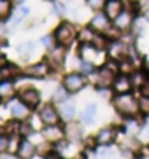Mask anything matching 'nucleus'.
I'll return each instance as SVG.
<instances>
[{"instance_id": "obj_41", "label": "nucleus", "mask_w": 149, "mask_h": 159, "mask_svg": "<svg viewBox=\"0 0 149 159\" xmlns=\"http://www.w3.org/2000/svg\"><path fill=\"white\" fill-rule=\"evenodd\" d=\"M0 75H2V74H0Z\"/></svg>"}, {"instance_id": "obj_35", "label": "nucleus", "mask_w": 149, "mask_h": 159, "mask_svg": "<svg viewBox=\"0 0 149 159\" xmlns=\"http://www.w3.org/2000/svg\"><path fill=\"white\" fill-rule=\"evenodd\" d=\"M139 91H140V94H142V96H149V79L144 80V82L140 84Z\"/></svg>"}, {"instance_id": "obj_32", "label": "nucleus", "mask_w": 149, "mask_h": 159, "mask_svg": "<svg viewBox=\"0 0 149 159\" xmlns=\"http://www.w3.org/2000/svg\"><path fill=\"white\" fill-rule=\"evenodd\" d=\"M86 4H88L89 9L100 11V9H103V5H105V0H86Z\"/></svg>"}, {"instance_id": "obj_15", "label": "nucleus", "mask_w": 149, "mask_h": 159, "mask_svg": "<svg viewBox=\"0 0 149 159\" xmlns=\"http://www.w3.org/2000/svg\"><path fill=\"white\" fill-rule=\"evenodd\" d=\"M18 156L19 159H32L35 156V147H33L32 142L26 140V138H21L18 145Z\"/></svg>"}, {"instance_id": "obj_31", "label": "nucleus", "mask_w": 149, "mask_h": 159, "mask_svg": "<svg viewBox=\"0 0 149 159\" xmlns=\"http://www.w3.org/2000/svg\"><path fill=\"white\" fill-rule=\"evenodd\" d=\"M139 138H140L142 142H149V121L142 122L140 131H139Z\"/></svg>"}, {"instance_id": "obj_20", "label": "nucleus", "mask_w": 149, "mask_h": 159, "mask_svg": "<svg viewBox=\"0 0 149 159\" xmlns=\"http://www.w3.org/2000/svg\"><path fill=\"white\" fill-rule=\"evenodd\" d=\"M49 60L53 61V63H63V60H65V46H58V47H53L51 49V56H49Z\"/></svg>"}, {"instance_id": "obj_40", "label": "nucleus", "mask_w": 149, "mask_h": 159, "mask_svg": "<svg viewBox=\"0 0 149 159\" xmlns=\"http://www.w3.org/2000/svg\"><path fill=\"white\" fill-rule=\"evenodd\" d=\"M2 60H4V58H2V54H0V63H2Z\"/></svg>"}, {"instance_id": "obj_38", "label": "nucleus", "mask_w": 149, "mask_h": 159, "mask_svg": "<svg viewBox=\"0 0 149 159\" xmlns=\"http://www.w3.org/2000/svg\"><path fill=\"white\" fill-rule=\"evenodd\" d=\"M2 159H16V157H11V156H7V157H2Z\"/></svg>"}, {"instance_id": "obj_25", "label": "nucleus", "mask_w": 149, "mask_h": 159, "mask_svg": "<svg viewBox=\"0 0 149 159\" xmlns=\"http://www.w3.org/2000/svg\"><path fill=\"white\" fill-rule=\"evenodd\" d=\"M95 37H97V32H95L91 26H89V28H84V30H81V32H79V40H81V42H93Z\"/></svg>"}, {"instance_id": "obj_7", "label": "nucleus", "mask_w": 149, "mask_h": 159, "mask_svg": "<svg viewBox=\"0 0 149 159\" xmlns=\"http://www.w3.org/2000/svg\"><path fill=\"white\" fill-rule=\"evenodd\" d=\"M133 21H135V12L132 9H125L121 14L112 21V25H114V28H118L119 32H126V30L132 28Z\"/></svg>"}, {"instance_id": "obj_14", "label": "nucleus", "mask_w": 149, "mask_h": 159, "mask_svg": "<svg viewBox=\"0 0 149 159\" xmlns=\"http://www.w3.org/2000/svg\"><path fill=\"white\" fill-rule=\"evenodd\" d=\"M49 74V63L47 61H39L35 65L28 66L26 68V75L28 77H37V79H42Z\"/></svg>"}, {"instance_id": "obj_17", "label": "nucleus", "mask_w": 149, "mask_h": 159, "mask_svg": "<svg viewBox=\"0 0 149 159\" xmlns=\"http://www.w3.org/2000/svg\"><path fill=\"white\" fill-rule=\"evenodd\" d=\"M11 112L16 119H26L28 117V105H25L23 102H14L11 105Z\"/></svg>"}, {"instance_id": "obj_19", "label": "nucleus", "mask_w": 149, "mask_h": 159, "mask_svg": "<svg viewBox=\"0 0 149 159\" xmlns=\"http://www.w3.org/2000/svg\"><path fill=\"white\" fill-rule=\"evenodd\" d=\"M60 116L65 119V121H72L75 116V105L72 102H63L61 103V107H60Z\"/></svg>"}, {"instance_id": "obj_4", "label": "nucleus", "mask_w": 149, "mask_h": 159, "mask_svg": "<svg viewBox=\"0 0 149 159\" xmlns=\"http://www.w3.org/2000/svg\"><path fill=\"white\" fill-rule=\"evenodd\" d=\"M114 68H116V65L107 63L105 66H102V68L97 72V86H98V89L112 88V82H114V79H116Z\"/></svg>"}, {"instance_id": "obj_16", "label": "nucleus", "mask_w": 149, "mask_h": 159, "mask_svg": "<svg viewBox=\"0 0 149 159\" xmlns=\"http://www.w3.org/2000/svg\"><path fill=\"white\" fill-rule=\"evenodd\" d=\"M19 98L28 107H37L39 103H41V94H39L37 89H25Z\"/></svg>"}, {"instance_id": "obj_5", "label": "nucleus", "mask_w": 149, "mask_h": 159, "mask_svg": "<svg viewBox=\"0 0 149 159\" xmlns=\"http://www.w3.org/2000/svg\"><path fill=\"white\" fill-rule=\"evenodd\" d=\"M86 84V79H84L83 72H72V74H67L63 77V88L69 91V93H77L84 88Z\"/></svg>"}, {"instance_id": "obj_18", "label": "nucleus", "mask_w": 149, "mask_h": 159, "mask_svg": "<svg viewBox=\"0 0 149 159\" xmlns=\"http://www.w3.org/2000/svg\"><path fill=\"white\" fill-rule=\"evenodd\" d=\"M140 126H142V124L139 122V119H137L135 116H132V117H128V119H126V122H125V133H128L130 136L139 135Z\"/></svg>"}, {"instance_id": "obj_8", "label": "nucleus", "mask_w": 149, "mask_h": 159, "mask_svg": "<svg viewBox=\"0 0 149 159\" xmlns=\"http://www.w3.org/2000/svg\"><path fill=\"white\" fill-rule=\"evenodd\" d=\"M107 54L111 58H114L116 61H119V60L128 56V46L119 42V40H111L107 44Z\"/></svg>"}, {"instance_id": "obj_13", "label": "nucleus", "mask_w": 149, "mask_h": 159, "mask_svg": "<svg viewBox=\"0 0 149 159\" xmlns=\"http://www.w3.org/2000/svg\"><path fill=\"white\" fill-rule=\"evenodd\" d=\"M41 121L46 124V126H49V124H56V122L60 121V116H58V112H56V108L53 107V105H46V107L41 108Z\"/></svg>"}, {"instance_id": "obj_21", "label": "nucleus", "mask_w": 149, "mask_h": 159, "mask_svg": "<svg viewBox=\"0 0 149 159\" xmlns=\"http://www.w3.org/2000/svg\"><path fill=\"white\" fill-rule=\"evenodd\" d=\"M26 14H28V9H26V7H19V9L12 14V18L9 19V26H11V28L18 26V25L21 23V21H23V18H25Z\"/></svg>"}, {"instance_id": "obj_2", "label": "nucleus", "mask_w": 149, "mask_h": 159, "mask_svg": "<svg viewBox=\"0 0 149 159\" xmlns=\"http://www.w3.org/2000/svg\"><path fill=\"white\" fill-rule=\"evenodd\" d=\"M75 37H77V32H75L74 25L67 23V21H63L61 25H58V28L55 30V39H56V42L60 44V46L67 47L69 44L74 42Z\"/></svg>"}, {"instance_id": "obj_3", "label": "nucleus", "mask_w": 149, "mask_h": 159, "mask_svg": "<svg viewBox=\"0 0 149 159\" xmlns=\"http://www.w3.org/2000/svg\"><path fill=\"white\" fill-rule=\"evenodd\" d=\"M103 52L100 47H97L93 42H81L79 46V58L83 61H89V63H98L100 56H102Z\"/></svg>"}, {"instance_id": "obj_34", "label": "nucleus", "mask_w": 149, "mask_h": 159, "mask_svg": "<svg viewBox=\"0 0 149 159\" xmlns=\"http://www.w3.org/2000/svg\"><path fill=\"white\" fill-rule=\"evenodd\" d=\"M55 40H56L55 37H42V44H44L47 49H53V47H56V46H55Z\"/></svg>"}, {"instance_id": "obj_36", "label": "nucleus", "mask_w": 149, "mask_h": 159, "mask_svg": "<svg viewBox=\"0 0 149 159\" xmlns=\"http://www.w3.org/2000/svg\"><path fill=\"white\" fill-rule=\"evenodd\" d=\"M5 46H7V42H5L4 39H0V47H5Z\"/></svg>"}, {"instance_id": "obj_10", "label": "nucleus", "mask_w": 149, "mask_h": 159, "mask_svg": "<svg viewBox=\"0 0 149 159\" xmlns=\"http://www.w3.org/2000/svg\"><path fill=\"white\" fill-rule=\"evenodd\" d=\"M116 136H118V131L114 128H103V129L98 131L95 140H97V143L100 147H111L114 143V140H116Z\"/></svg>"}, {"instance_id": "obj_22", "label": "nucleus", "mask_w": 149, "mask_h": 159, "mask_svg": "<svg viewBox=\"0 0 149 159\" xmlns=\"http://www.w3.org/2000/svg\"><path fill=\"white\" fill-rule=\"evenodd\" d=\"M18 52L23 58H32L33 52H35V42H25L18 46Z\"/></svg>"}, {"instance_id": "obj_24", "label": "nucleus", "mask_w": 149, "mask_h": 159, "mask_svg": "<svg viewBox=\"0 0 149 159\" xmlns=\"http://www.w3.org/2000/svg\"><path fill=\"white\" fill-rule=\"evenodd\" d=\"M14 94V84L11 80H2L0 82V98H9Z\"/></svg>"}, {"instance_id": "obj_29", "label": "nucleus", "mask_w": 149, "mask_h": 159, "mask_svg": "<svg viewBox=\"0 0 149 159\" xmlns=\"http://www.w3.org/2000/svg\"><path fill=\"white\" fill-rule=\"evenodd\" d=\"M67 91L65 88H58L55 91V94H53V102H56V103H63V102H67Z\"/></svg>"}, {"instance_id": "obj_12", "label": "nucleus", "mask_w": 149, "mask_h": 159, "mask_svg": "<svg viewBox=\"0 0 149 159\" xmlns=\"http://www.w3.org/2000/svg\"><path fill=\"white\" fill-rule=\"evenodd\" d=\"M42 136H44L47 142H51V143H58L60 140H63L65 131L61 129V128H58L56 124H49L46 129L42 131Z\"/></svg>"}, {"instance_id": "obj_30", "label": "nucleus", "mask_w": 149, "mask_h": 159, "mask_svg": "<svg viewBox=\"0 0 149 159\" xmlns=\"http://www.w3.org/2000/svg\"><path fill=\"white\" fill-rule=\"evenodd\" d=\"M139 112L149 117V96H142V100L139 102Z\"/></svg>"}, {"instance_id": "obj_27", "label": "nucleus", "mask_w": 149, "mask_h": 159, "mask_svg": "<svg viewBox=\"0 0 149 159\" xmlns=\"http://www.w3.org/2000/svg\"><path fill=\"white\" fill-rule=\"evenodd\" d=\"M119 72L121 74H132L133 72V63H132V60L128 56L119 60Z\"/></svg>"}, {"instance_id": "obj_37", "label": "nucleus", "mask_w": 149, "mask_h": 159, "mask_svg": "<svg viewBox=\"0 0 149 159\" xmlns=\"http://www.w3.org/2000/svg\"><path fill=\"white\" fill-rule=\"evenodd\" d=\"M47 159H60V156H49Z\"/></svg>"}, {"instance_id": "obj_26", "label": "nucleus", "mask_w": 149, "mask_h": 159, "mask_svg": "<svg viewBox=\"0 0 149 159\" xmlns=\"http://www.w3.org/2000/svg\"><path fill=\"white\" fill-rule=\"evenodd\" d=\"M65 135L69 136L70 140H79L81 138V128H79V124H72V122H70L69 124V128H67L65 129Z\"/></svg>"}, {"instance_id": "obj_6", "label": "nucleus", "mask_w": 149, "mask_h": 159, "mask_svg": "<svg viewBox=\"0 0 149 159\" xmlns=\"http://www.w3.org/2000/svg\"><path fill=\"white\" fill-rule=\"evenodd\" d=\"M111 21L112 19L109 18L105 12H97V14L91 18V21H89V26H91L97 33H103V35H105V33L112 28Z\"/></svg>"}, {"instance_id": "obj_1", "label": "nucleus", "mask_w": 149, "mask_h": 159, "mask_svg": "<svg viewBox=\"0 0 149 159\" xmlns=\"http://www.w3.org/2000/svg\"><path fill=\"white\" fill-rule=\"evenodd\" d=\"M114 108L121 116H126V117H132V116H137L139 112V102H137L130 93H123V94H116L114 100Z\"/></svg>"}, {"instance_id": "obj_23", "label": "nucleus", "mask_w": 149, "mask_h": 159, "mask_svg": "<svg viewBox=\"0 0 149 159\" xmlns=\"http://www.w3.org/2000/svg\"><path fill=\"white\" fill-rule=\"evenodd\" d=\"M95 114H97V105L89 103L88 107L84 108V112H83V122H86V124H93L95 122Z\"/></svg>"}, {"instance_id": "obj_39", "label": "nucleus", "mask_w": 149, "mask_h": 159, "mask_svg": "<svg viewBox=\"0 0 149 159\" xmlns=\"http://www.w3.org/2000/svg\"><path fill=\"white\" fill-rule=\"evenodd\" d=\"M16 2H18V4H21V2H25V0H16Z\"/></svg>"}, {"instance_id": "obj_28", "label": "nucleus", "mask_w": 149, "mask_h": 159, "mask_svg": "<svg viewBox=\"0 0 149 159\" xmlns=\"http://www.w3.org/2000/svg\"><path fill=\"white\" fill-rule=\"evenodd\" d=\"M11 11H12L11 0H0V19L7 18V16L11 14Z\"/></svg>"}, {"instance_id": "obj_9", "label": "nucleus", "mask_w": 149, "mask_h": 159, "mask_svg": "<svg viewBox=\"0 0 149 159\" xmlns=\"http://www.w3.org/2000/svg\"><path fill=\"white\" fill-rule=\"evenodd\" d=\"M132 88H133V82H132V79H130L128 74L118 75L116 79H114V82H112V89H114V93H118V94L130 93Z\"/></svg>"}, {"instance_id": "obj_11", "label": "nucleus", "mask_w": 149, "mask_h": 159, "mask_svg": "<svg viewBox=\"0 0 149 159\" xmlns=\"http://www.w3.org/2000/svg\"><path fill=\"white\" fill-rule=\"evenodd\" d=\"M125 11V2L123 0H105V5H103V12L109 16V18L114 21L118 16Z\"/></svg>"}, {"instance_id": "obj_33", "label": "nucleus", "mask_w": 149, "mask_h": 159, "mask_svg": "<svg viewBox=\"0 0 149 159\" xmlns=\"http://www.w3.org/2000/svg\"><path fill=\"white\" fill-rule=\"evenodd\" d=\"M9 143H11V140L7 138V136H0V154L7 150V147H9Z\"/></svg>"}]
</instances>
